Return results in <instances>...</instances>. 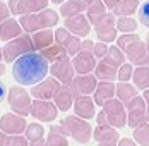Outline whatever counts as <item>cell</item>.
<instances>
[{
  "mask_svg": "<svg viewBox=\"0 0 149 146\" xmlns=\"http://www.w3.org/2000/svg\"><path fill=\"white\" fill-rule=\"evenodd\" d=\"M58 79L55 77H45L41 83L34 84L31 89V96H34L36 100H53V96L57 95V91L60 89Z\"/></svg>",
  "mask_w": 149,
  "mask_h": 146,
  "instance_id": "9a60e30c",
  "label": "cell"
},
{
  "mask_svg": "<svg viewBox=\"0 0 149 146\" xmlns=\"http://www.w3.org/2000/svg\"><path fill=\"white\" fill-rule=\"evenodd\" d=\"M3 96H5V86H3L2 81H0V102L3 100Z\"/></svg>",
  "mask_w": 149,
  "mask_h": 146,
  "instance_id": "c3c4849f",
  "label": "cell"
},
{
  "mask_svg": "<svg viewBox=\"0 0 149 146\" xmlns=\"http://www.w3.org/2000/svg\"><path fill=\"white\" fill-rule=\"evenodd\" d=\"M50 2H53V4H63L65 0H50Z\"/></svg>",
  "mask_w": 149,
  "mask_h": 146,
  "instance_id": "f5cc1de1",
  "label": "cell"
},
{
  "mask_svg": "<svg viewBox=\"0 0 149 146\" xmlns=\"http://www.w3.org/2000/svg\"><path fill=\"white\" fill-rule=\"evenodd\" d=\"M7 102L10 110L17 114L21 117H26L31 114V95L24 89L22 86H12L9 89V96H7Z\"/></svg>",
  "mask_w": 149,
  "mask_h": 146,
  "instance_id": "52a82bcc",
  "label": "cell"
},
{
  "mask_svg": "<svg viewBox=\"0 0 149 146\" xmlns=\"http://www.w3.org/2000/svg\"><path fill=\"white\" fill-rule=\"evenodd\" d=\"M74 72H75L74 64L70 62L69 55H63V57L57 58V60L52 62V65H50V74H52V77L58 79L60 83H63V84L74 79Z\"/></svg>",
  "mask_w": 149,
  "mask_h": 146,
  "instance_id": "30bf717a",
  "label": "cell"
},
{
  "mask_svg": "<svg viewBox=\"0 0 149 146\" xmlns=\"http://www.w3.org/2000/svg\"><path fill=\"white\" fill-rule=\"evenodd\" d=\"M65 28L75 36H88L91 33V22L86 15L77 14L72 17H65Z\"/></svg>",
  "mask_w": 149,
  "mask_h": 146,
  "instance_id": "ac0fdd59",
  "label": "cell"
},
{
  "mask_svg": "<svg viewBox=\"0 0 149 146\" xmlns=\"http://www.w3.org/2000/svg\"><path fill=\"white\" fill-rule=\"evenodd\" d=\"M19 22L22 26V31L26 33H36L40 29H50L58 24V12L53 9H43L40 12H33L19 17Z\"/></svg>",
  "mask_w": 149,
  "mask_h": 146,
  "instance_id": "277c9868",
  "label": "cell"
},
{
  "mask_svg": "<svg viewBox=\"0 0 149 146\" xmlns=\"http://www.w3.org/2000/svg\"><path fill=\"white\" fill-rule=\"evenodd\" d=\"M148 124V108L144 96H134L127 103V126L129 127H141Z\"/></svg>",
  "mask_w": 149,
  "mask_h": 146,
  "instance_id": "ba28073f",
  "label": "cell"
},
{
  "mask_svg": "<svg viewBox=\"0 0 149 146\" xmlns=\"http://www.w3.org/2000/svg\"><path fill=\"white\" fill-rule=\"evenodd\" d=\"M31 115L41 122H53L58 115V108L50 100H34L31 105Z\"/></svg>",
  "mask_w": 149,
  "mask_h": 146,
  "instance_id": "8fae6325",
  "label": "cell"
},
{
  "mask_svg": "<svg viewBox=\"0 0 149 146\" xmlns=\"http://www.w3.org/2000/svg\"><path fill=\"white\" fill-rule=\"evenodd\" d=\"M113 95H115V84L111 81H103L94 89V103L103 107L108 100L113 98Z\"/></svg>",
  "mask_w": 149,
  "mask_h": 146,
  "instance_id": "cb8c5ba5",
  "label": "cell"
},
{
  "mask_svg": "<svg viewBox=\"0 0 149 146\" xmlns=\"http://www.w3.org/2000/svg\"><path fill=\"white\" fill-rule=\"evenodd\" d=\"M10 14H12V12H10L9 5H5V4L0 0V22H3L5 19H9V15Z\"/></svg>",
  "mask_w": 149,
  "mask_h": 146,
  "instance_id": "60d3db41",
  "label": "cell"
},
{
  "mask_svg": "<svg viewBox=\"0 0 149 146\" xmlns=\"http://www.w3.org/2000/svg\"><path fill=\"white\" fill-rule=\"evenodd\" d=\"M94 31L100 38V41L110 43L113 40H117V22H115V15L113 14H104L96 24Z\"/></svg>",
  "mask_w": 149,
  "mask_h": 146,
  "instance_id": "7c38bea8",
  "label": "cell"
},
{
  "mask_svg": "<svg viewBox=\"0 0 149 146\" xmlns=\"http://www.w3.org/2000/svg\"><path fill=\"white\" fill-rule=\"evenodd\" d=\"M88 19H89L91 24H96L104 14H106V5H104L103 0H93L89 7H88Z\"/></svg>",
  "mask_w": 149,
  "mask_h": 146,
  "instance_id": "f1b7e54d",
  "label": "cell"
},
{
  "mask_svg": "<svg viewBox=\"0 0 149 146\" xmlns=\"http://www.w3.org/2000/svg\"><path fill=\"white\" fill-rule=\"evenodd\" d=\"M139 9V0H122L118 5L113 9V15L118 17H129Z\"/></svg>",
  "mask_w": 149,
  "mask_h": 146,
  "instance_id": "f546056e",
  "label": "cell"
},
{
  "mask_svg": "<svg viewBox=\"0 0 149 146\" xmlns=\"http://www.w3.org/2000/svg\"><path fill=\"white\" fill-rule=\"evenodd\" d=\"M144 100H146V108H148V122H149V88L144 89Z\"/></svg>",
  "mask_w": 149,
  "mask_h": 146,
  "instance_id": "bcb514c9",
  "label": "cell"
},
{
  "mask_svg": "<svg viewBox=\"0 0 149 146\" xmlns=\"http://www.w3.org/2000/svg\"><path fill=\"white\" fill-rule=\"evenodd\" d=\"M93 138L98 141V143H113L117 145L120 139L118 132H117V127L110 126V124H103V126H96V129L93 131Z\"/></svg>",
  "mask_w": 149,
  "mask_h": 146,
  "instance_id": "44dd1931",
  "label": "cell"
},
{
  "mask_svg": "<svg viewBox=\"0 0 149 146\" xmlns=\"http://www.w3.org/2000/svg\"><path fill=\"white\" fill-rule=\"evenodd\" d=\"M117 46L125 53L129 62L132 65H148L149 64V52L146 43L134 33H123L120 38H117Z\"/></svg>",
  "mask_w": 149,
  "mask_h": 146,
  "instance_id": "7a4b0ae2",
  "label": "cell"
},
{
  "mask_svg": "<svg viewBox=\"0 0 149 146\" xmlns=\"http://www.w3.org/2000/svg\"><path fill=\"white\" fill-rule=\"evenodd\" d=\"M94 76L96 79L100 81H115L117 76H118V69L104 60H100V64H96V69H94Z\"/></svg>",
  "mask_w": 149,
  "mask_h": 146,
  "instance_id": "d4e9b609",
  "label": "cell"
},
{
  "mask_svg": "<svg viewBox=\"0 0 149 146\" xmlns=\"http://www.w3.org/2000/svg\"><path fill=\"white\" fill-rule=\"evenodd\" d=\"M144 43H146V46H148V52H149V33L146 34V41H144Z\"/></svg>",
  "mask_w": 149,
  "mask_h": 146,
  "instance_id": "816d5d0a",
  "label": "cell"
},
{
  "mask_svg": "<svg viewBox=\"0 0 149 146\" xmlns=\"http://www.w3.org/2000/svg\"><path fill=\"white\" fill-rule=\"evenodd\" d=\"M5 146H29L28 143V138L24 136H19V134H10V136H7V143Z\"/></svg>",
  "mask_w": 149,
  "mask_h": 146,
  "instance_id": "f35d334b",
  "label": "cell"
},
{
  "mask_svg": "<svg viewBox=\"0 0 149 146\" xmlns=\"http://www.w3.org/2000/svg\"><path fill=\"white\" fill-rule=\"evenodd\" d=\"M108 52V45L104 41H100V43H94V55L96 58H103Z\"/></svg>",
  "mask_w": 149,
  "mask_h": 146,
  "instance_id": "ab89813d",
  "label": "cell"
},
{
  "mask_svg": "<svg viewBox=\"0 0 149 146\" xmlns=\"http://www.w3.org/2000/svg\"><path fill=\"white\" fill-rule=\"evenodd\" d=\"M101 60L111 64V65H115V67L118 69L120 65L125 64V53L120 50L118 46H108V52H106V55H104Z\"/></svg>",
  "mask_w": 149,
  "mask_h": 146,
  "instance_id": "1f68e13d",
  "label": "cell"
},
{
  "mask_svg": "<svg viewBox=\"0 0 149 146\" xmlns=\"http://www.w3.org/2000/svg\"><path fill=\"white\" fill-rule=\"evenodd\" d=\"M50 0H9V9L12 14H33V12H40L43 9H48Z\"/></svg>",
  "mask_w": 149,
  "mask_h": 146,
  "instance_id": "5bb4252c",
  "label": "cell"
},
{
  "mask_svg": "<svg viewBox=\"0 0 149 146\" xmlns=\"http://www.w3.org/2000/svg\"><path fill=\"white\" fill-rule=\"evenodd\" d=\"M24 134H26L28 141H33V139H40V138H43V136H45V129H43L41 124L33 122V124H28V127H26Z\"/></svg>",
  "mask_w": 149,
  "mask_h": 146,
  "instance_id": "d590c367",
  "label": "cell"
},
{
  "mask_svg": "<svg viewBox=\"0 0 149 146\" xmlns=\"http://www.w3.org/2000/svg\"><path fill=\"white\" fill-rule=\"evenodd\" d=\"M98 146H117V145H113V143H98Z\"/></svg>",
  "mask_w": 149,
  "mask_h": 146,
  "instance_id": "681fc988",
  "label": "cell"
},
{
  "mask_svg": "<svg viewBox=\"0 0 149 146\" xmlns=\"http://www.w3.org/2000/svg\"><path fill=\"white\" fill-rule=\"evenodd\" d=\"M103 2H104V5H106V9H111V11H113L122 0H103Z\"/></svg>",
  "mask_w": 149,
  "mask_h": 146,
  "instance_id": "7bdbcfd3",
  "label": "cell"
},
{
  "mask_svg": "<svg viewBox=\"0 0 149 146\" xmlns=\"http://www.w3.org/2000/svg\"><path fill=\"white\" fill-rule=\"evenodd\" d=\"M43 57L48 60V62H55L57 58H60V57H63V55H67V52L60 46L58 43H52L50 46H46V48H43L41 52H40Z\"/></svg>",
  "mask_w": 149,
  "mask_h": 146,
  "instance_id": "d6a6232c",
  "label": "cell"
},
{
  "mask_svg": "<svg viewBox=\"0 0 149 146\" xmlns=\"http://www.w3.org/2000/svg\"><path fill=\"white\" fill-rule=\"evenodd\" d=\"M5 143H7V134L0 129V146H5Z\"/></svg>",
  "mask_w": 149,
  "mask_h": 146,
  "instance_id": "7dc6e473",
  "label": "cell"
},
{
  "mask_svg": "<svg viewBox=\"0 0 149 146\" xmlns=\"http://www.w3.org/2000/svg\"><path fill=\"white\" fill-rule=\"evenodd\" d=\"M5 74V67H3V64H0V76H3Z\"/></svg>",
  "mask_w": 149,
  "mask_h": 146,
  "instance_id": "f907efd6",
  "label": "cell"
},
{
  "mask_svg": "<svg viewBox=\"0 0 149 146\" xmlns=\"http://www.w3.org/2000/svg\"><path fill=\"white\" fill-rule=\"evenodd\" d=\"M2 58H3V50L0 48V60H2Z\"/></svg>",
  "mask_w": 149,
  "mask_h": 146,
  "instance_id": "db71d44e",
  "label": "cell"
},
{
  "mask_svg": "<svg viewBox=\"0 0 149 146\" xmlns=\"http://www.w3.org/2000/svg\"><path fill=\"white\" fill-rule=\"evenodd\" d=\"M132 74H134V65L132 64H123L118 67V79L120 83H129V79H132Z\"/></svg>",
  "mask_w": 149,
  "mask_h": 146,
  "instance_id": "8d00e7d4",
  "label": "cell"
},
{
  "mask_svg": "<svg viewBox=\"0 0 149 146\" xmlns=\"http://www.w3.org/2000/svg\"><path fill=\"white\" fill-rule=\"evenodd\" d=\"M139 19H141V24L149 28V0H144L141 5H139Z\"/></svg>",
  "mask_w": 149,
  "mask_h": 146,
  "instance_id": "74e56055",
  "label": "cell"
},
{
  "mask_svg": "<svg viewBox=\"0 0 149 146\" xmlns=\"http://www.w3.org/2000/svg\"><path fill=\"white\" fill-rule=\"evenodd\" d=\"M28 127V122L24 120V117L17 115V114H3L0 119V129L5 132L7 136L10 134H21V132L26 131Z\"/></svg>",
  "mask_w": 149,
  "mask_h": 146,
  "instance_id": "e0dca14e",
  "label": "cell"
},
{
  "mask_svg": "<svg viewBox=\"0 0 149 146\" xmlns=\"http://www.w3.org/2000/svg\"><path fill=\"white\" fill-rule=\"evenodd\" d=\"M21 33H22V26L15 19H10L9 17L3 22H0V40H3V41L14 40L17 36H21Z\"/></svg>",
  "mask_w": 149,
  "mask_h": 146,
  "instance_id": "603a6c76",
  "label": "cell"
},
{
  "mask_svg": "<svg viewBox=\"0 0 149 146\" xmlns=\"http://www.w3.org/2000/svg\"><path fill=\"white\" fill-rule=\"evenodd\" d=\"M12 77L21 86H34L41 83L50 72V62L41 53L29 52L26 55H21L12 62Z\"/></svg>",
  "mask_w": 149,
  "mask_h": 146,
  "instance_id": "6da1fadb",
  "label": "cell"
},
{
  "mask_svg": "<svg viewBox=\"0 0 149 146\" xmlns=\"http://www.w3.org/2000/svg\"><path fill=\"white\" fill-rule=\"evenodd\" d=\"M60 129L67 138H72L79 145H88L93 138V129L88 124L86 119H81L77 115H67L60 120Z\"/></svg>",
  "mask_w": 149,
  "mask_h": 146,
  "instance_id": "3957f363",
  "label": "cell"
},
{
  "mask_svg": "<svg viewBox=\"0 0 149 146\" xmlns=\"http://www.w3.org/2000/svg\"><path fill=\"white\" fill-rule=\"evenodd\" d=\"M101 108H103V114H104V117H106V120H108L110 126H113V127H117V129L127 126V110H125V103L120 102L118 98L108 100Z\"/></svg>",
  "mask_w": 149,
  "mask_h": 146,
  "instance_id": "9c48e42d",
  "label": "cell"
},
{
  "mask_svg": "<svg viewBox=\"0 0 149 146\" xmlns=\"http://www.w3.org/2000/svg\"><path fill=\"white\" fill-rule=\"evenodd\" d=\"M46 146H69V139H67V136L62 132L60 126H52V127L48 129Z\"/></svg>",
  "mask_w": 149,
  "mask_h": 146,
  "instance_id": "4316f807",
  "label": "cell"
},
{
  "mask_svg": "<svg viewBox=\"0 0 149 146\" xmlns=\"http://www.w3.org/2000/svg\"><path fill=\"white\" fill-rule=\"evenodd\" d=\"M74 69L77 74H91L96 69V55H94V43L91 40L82 41V46L79 50V53H75L74 60Z\"/></svg>",
  "mask_w": 149,
  "mask_h": 146,
  "instance_id": "8992f818",
  "label": "cell"
},
{
  "mask_svg": "<svg viewBox=\"0 0 149 146\" xmlns=\"http://www.w3.org/2000/svg\"><path fill=\"white\" fill-rule=\"evenodd\" d=\"M74 114L86 120L93 119L94 117V100L89 95H77L74 100Z\"/></svg>",
  "mask_w": 149,
  "mask_h": 146,
  "instance_id": "d6986e66",
  "label": "cell"
},
{
  "mask_svg": "<svg viewBox=\"0 0 149 146\" xmlns=\"http://www.w3.org/2000/svg\"><path fill=\"white\" fill-rule=\"evenodd\" d=\"M96 122L100 124V126H103V124H108V120H106V117H104V114H103V110L98 114V117H96Z\"/></svg>",
  "mask_w": 149,
  "mask_h": 146,
  "instance_id": "f6af8a7d",
  "label": "cell"
},
{
  "mask_svg": "<svg viewBox=\"0 0 149 146\" xmlns=\"http://www.w3.org/2000/svg\"><path fill=\"white\" fill-rule=\"evenodd\" d=\"M34 43H33V36L29 33L21 34L14 40H10L9 43L3 46V62H14L15 58L21 55H26L29 52H34Z\"/></svg>",
  "mask_w": 149,
  "mask_h": 146,
  "instance_id": "5b68a950",
  "label": "cell"
},
{
  "mask_svg": "<svg viewBox=\"0 0 149 146\" xmlns=\"http://www.w3.org/2000/svg\"><path fill=\"white\" fill-rule=\"evenodd\" d=\"M117 146H137V141L130 139V138H123V139H118Z\"/></svg>",
  "mask_w": 149,
  "mask_h": 146,
  "instance_id": "b9f144b4",
  "label": "cell"
},
{
  "mask_svg": "<svg viewBox=\"0 0 149 146\" xmlns=\"http://www.w3.org/2000/svg\"><path fill=\"white\" fill-rule=\"evenodd\" d=\"M29 146H46V141H45V138L33 139V141H29Z\"/></svg>",
  "mask_w": 149,
  "mask_h": 146,
  "instance_id": "ee69618b",
  "label": "cell"
},
{
  "mask_svg": "<svg viewBox=\"0 0 149 146\" xmlns=\"http://www.w3.org/2000/svg\"><path fill=\"white\" fill-rule=\"evenodd\" d=\"M115 95H117V98L120 102H123L127 105L134 96H137V88L129 84V83H118L115 86Z\"/></svg>",
  "mask_w": 149,
  "mask_h": 146,
  "instance_id": "83f0119b",
  "label": "cell"
},
{
  "mask_svg": "<svg viewBox=\"0 0 149 146\" xmlns=\"http://www.w3.org/2000/svg\"><path fill=\"white\" fill-rule=\"evenodd\" d=\"M31 36H33V43H34V48L36 50H43L46 46H50L52 43H55L53 40H55V33L52 31V29H40V31H36V33H31Z\"/></svg>",
  "mask_w": 149,
  "mask_h": 146,
  "instance_id": "484cf974",
  "label": "cell"
},
{
  "mask_svg": "<svg viewBox=\"0 0 149 146\" xmlns=\"http://www.w3.org/2000/svg\"><path fill=\"white\" fill-rule=\"evenodd\" d=\"M117 29L122 31V33H134L135 29H137V21L132 15H129V17H118Z\"/></svg>",
  "mask_w": 149,
  "mask_h": 146,
  "instance_id": "e575fe53",
  "label": "cell"
},
{
  "mask_svg": "<svg viewBox=\"0 0 149 146\" xmlns=\"http://www.w3.org/2000/svg\"><path fill=\"white\" fill-rule=\"evenodd\" d=\"M98 79H96V76H93V74H79L77 77H74L72 81H69L67 84L70 86V89L74 91V95H91V93H94V89L98 86V83H96Z\"/></svg>",
  "mask_w": 149,
  "mask_h": 146,
  "instance_id": "2e32d148",
  "label": "cell"
},
{
  "mask_svg": "<svg viewBox=\"0 0 149 146\" xmlns=\"http://www.w3.org/2000/svg\"><path fill=\"white\" fill-rule=\"evenodd\" d=\"M75 100V95L74 91L70 89V86L65 83V84H62L60 89L57 91V95L53 96V103L57 105V108H58L60 112H67V110H70V107H72V103Z\"/></svg>",
  "mask_w": 149,
  "mask_h": 146,
  "instance_id": "ffe728a7",
  "label": "cell"
},
{
  "mask_svg": "<svg viewBox=\"0 0 149 146\" xmlns=\"http://www.w3.org/2000/svg\"><path fill=\"white\" fill-rule=\"evenodd\" d=\"M132 138L137 141V145L149 146V122L141 126V127H135L134 132H132Z\"/></svg>",
  "mask_w": 149,
  "mask_h": 146,
  "instance_id": "836d02e7",
  "label": "cell"
},
{
  "mask_svg": "<svg viewBox=\"0 0 149 146\" xmlns=\"http://www.w3.org/2000/svg\"><path fill=\"white\" fill-rule=\"evenodd\" d=\"M55 43H58L65 52L67 55H75L79 53L81 46H82V41L79 40V36L72 34L67 28H58L55 31Z\"/></svg>",
  "mask_w": 149,
  "mask_h": 146,
  "instance_id": "4fadbf2b",
  "label": "cell"
},
{
  "mask_svg": "<svg viewBox=\"0 0 149 146\" xmlns=\"http://www.w3.org/2000/svg\"><path fill=\"white\" fill-rule=\"evenodd\" d=\"M132 81L135 83V88L148 89L149 88V67L148 65H139L137 69H134Z\"/></svg>",
  "mask_w": 149,
  "mask_h": 146,
  "instance_id": "4dcf8cb0",
  "label": "cell"
},
{
  "mask_svg": "<svg viewBox=\"0 0 149 146\" xmlns=\"http://www.w3.org/2000/svg\"><path fill=\"white\" fill-rule=\"evenodd\" d=\"M91 4H93V0H65L60 7V15L72 17V15L82 14L84 11H88Z\"/></svg>",
  "mask_w": 149,
  "mask_h": 146,
  "instance_id": "7402d4cb",
  "label": "cell"
}]
</instances>
